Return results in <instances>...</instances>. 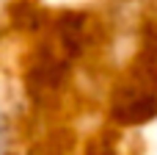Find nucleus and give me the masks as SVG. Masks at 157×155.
Listing matches in <instances>:
<instances>
[{
    "label": "nucleus",
    "mask_w": 157,
    "mask_h": 155,
    "mask_svg": "<svg viewBox=\"0 0 157 155\" xmlns=\"http://www.w3.org/2000/svg\"><path fill=\"white\" fill-rule=\"evenodd\" d=\"M8 150V128H6V119L0 116V155H6Z\"/></svg>",
    "instance_id": "nucleus-1"
}]
</instances>
